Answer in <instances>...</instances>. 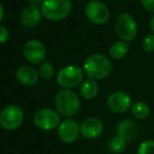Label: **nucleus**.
Returning <instances> with one entry per match:
<instances>
[{"label":"nucleus","mask_w":154,"mask_h":154,"mask_svg":"<svg viewBox=\"0 0 154 154\" xmlns=\"http://www.w3.org/2000/svg\"><path fill=\"white\" fill-rule=\"evenodd\" d=\"M97 92H99V85L94 80H85L80 86V93L85 100L94 99Z\"/></svg>","instance_id":"nucleus-16"},{"label":"nucleus","mask_w":154,"mask_h":154,"mask_svg":"<svg viewBox=\"0 0 154 154\" xmlns=\"http://www.w3.org/2000/svg\"><path fill=\"white\" fill-rule=\"evenodd\" d=\"M3 16H4V10H3V6H2V4L0 3V21L3 19Z\"/></svg>","instance_id":"nucleus-26"},{"label":"nucleus","mask_w":154,"mask_h":154,"mask_svg":"<svg viewBox=\"0 0 154 154\" xmlns=\"http://www.w3.org/2000/svg\"><path fill=\"white\" fill-rule=\"evenodd\" d=\"M132 106L131 97L127 92L116 90L111 92L107 97V107L111 112L122 114L127 112Z\"/></svg>","instance_id":"nucleus-9"},{"label":"nucleus","mask_w":154,"mask_h":154,"mask_svg":"<svg viewBox=\"0 0 154 154\" xmlns=\"http://www.w3.org/2000/svg\"><path fill=\"white\" fill-rule=\"evenodd\" d=\"M126 147H127V140L119 135L114 136L109 143V149L116 154L124 152L126 150Z\"/></svg>","instance_id":"nucleus-19"},{"label":"nucleus","mask_w":154,"mask_h":154,"mask_svg":"<svg viewBox=\"0 0 154 154\" xmlns=\"http://www.w3.org/2000/svg\"><path fill=\"white\" fill-rule=\"evenodd\" d=\"M84 73L91 80H102L110 75L111 61L103 54H92L84 62Z\"/></svg>","instance_id":"nucleus-1"},{"label":"nucleus","mask_w":154,"mask_h":154,"mask_svg":"<svg viewBox=\"0 0 154 154\" xmlns=\"http://www.w3.org/2000/svg\"><path fill=\"white\" fill-rule=\"evenodd\" d=\"M150 29H151V31L153 32V34H154V16L151 18V20H150Z\"/></svg>","instance_id":"nucleus-27"},{"label":"nucleus","mask_w":154,"mask_h":154,"mask_svg":"<svg viewBox=\"0 0 154 154\" xmlns=\"http://www.w3.org/2000/svg\"><path fill=\"white\" fill-rule=\"evenodd\" d=\"M56 107L59 114L68 118L79 112L81 103L79 97L75 91L63 88L56 94Z\"/></svg>","instance_id":"nucleus-2"},{"label":"nucleus","mask_w":154,"mask_h":154,"mask_svg":"<svg viewBox=\"0 0 154 154\" xmlns=\"http://www.w3.org/2000/svg\"><path fill=\"white\" fill-rule=\"evenodd\" d=\"M140 2L148 12L154 13V0H140Z\"/></svg>","instance_id":"nucleus-24"},{"label":"nucleus","mask_w":154,"mask_h":154,"mask_svg":"<svg viewBox=\"0 0 154 154\" xmlns=\"http://www.w3.org/2000/svg\"><path fill=\"white\" fill-rule=\"evenodd\" d=\"M23 111L19 106H6L0 112V125L5 130H16L23 123Z\"/></svg>","instance_id":"nucleus-6"},{"label":"nucleus","mask_w":154,"mask_h":154,"mask_svg":"<svg viewBox=\"0 0 154 154\" xmlns=\"http://www.w3.org/2000/svg\"><path fill=\"white\" fill-rule=\"evenodd\" d=\"M16 77L21 84L25 86H32L38 82L39 73L34 67L32 66H23L19 67L16 72Z\"/></svg>","instance_id":"nucleus-15"},{"label":"nucleus","mask_w":154,"mask_h":154,"mask_svg":"<svg viewBox=\"0 0 154 154\" xmlns=\"http://www.w3.org/2000/svg\"><path fill=\"white\" fill-rule=\"evenodd\" d=\"M140 130L136 121L131 119H125L119 123L116 127V135L123 137L127 142L134 140L140 136Z\"/></svg>","instance_id":"nucleus-13"},{"label":"nucleus","mask_w":154,"mask_h":154,"mask_svg":"<svg viewBox=\"0 0 154 154\" xmlns=\"http://www.w3.org/2000/svg\"><path fill=\"white\" fill-rule=\"evenodd\" d=\"M80 132V125L77 121L67 119L60 123L58 127V136L60 140L67 144L73 143L78 140Z\"/></svg>","instance_id":"nucleus-11"},{"label":"nucleus","mask_w":154,"mask_h":154,"mask_svg":"<svg viewBox=\"0 0 154 154\" xmlns=\"http://www.w3.org/2000/svg\"><path fill=\"white\" fill-rule=\"evenodd\" d=\"M84 81V70L75 65H68L59 70L57 75V82L64 89L77 87Z\"/></svg>","instance_id":"nucleus-4"},{"label":"nucleus","mask_w":154,"mask_h":154,"mask_svg":"<svg viewBox=\"0 0 154 154\" xmlns=\"http://www.w3.org/2000/svg\"><path fill=\"white\" fill-rule=\"evenodd\" d=\"M116 32L122 41L129 42L137 35V25L134 18L128 13H123L116 18Z\"/></svg>","instance_id":"nucleus-5"},{"label":"nucleus","mask_w":154,"mask_h":154,"mask_svg":"<svg viewBox=\"0 0 154 154\" xmlns=\"http://www.w3.org/2000/svg\"><path fill=\"white\" fill-rule=\"evenodd\" d=\"M39 73H40V75L43 79L48 80L51 78H53L54 75H55V67H54V65L51 62L46 61L40 66Z\"/></svg>","instance_id":"nucleus-20"},{"label":"nucleus","mask_w":154,"mask_h":154,"mask_svg":"<svg viewBox=\"0 0 154 154\" xmlns=\"http://www.w3.org/2000/svg\"><path fill=\"white\" fill-rule=\"evenodd\" d=\"M143 48L147 53L154 51V34H149L143 40Z\"/></svg>","instance_id":"nucleus-22"},{"label":"nucleus","mask_w":154,"mask_h":154,"mask_svg":"<svg viewBox=\"0 0 154 154\" xmlns=\"http://www.w3.org/2000/svg\"><path fill=\"white\" fill-rule=\"evenodd\" d=\"M8 31L5 26L0 24V44H3L8 40Z\"/></svg>","instance_id":"nucleus-23"},{"label":"nucleus","mask_w":154,"mask_h":154,"mask_svg":"<svg viewBox=\"0 0 154 154\" xmlns=\"http://www.w3.org/2000/svg\"><path fill=\"white\" fill-rule=\"evenodd\" d=\"M129 51V45L125 41H116L110 46L109 48V55L112 59H123L127 56Z\"/></svg>","instance_id":"nucleus-17"},{"label":"nucleus","mask_w":154,"mask_h":154,"mask_svg":"<svg viewBox=\"0 0 154 154\" xmlns=\"http://www.w3.org/2000/svg\"><path fill=\"white\" fill-rule=\"evenodd\" d=\"M104 131V124L97 118H88L80 126V132L86 140H95Z\"/></svg>","instance_id":"nucleus-12"},{"label":"nucleus","mask_w":154,"mask_h":154,"mask_svg":"<svg viewBox=\"0 0 154 154\" xmlns=\"http://www.w3.org/2000/svg\"><path fill=\"white\" fill-rule=\"evenodd\" d=\"M23 55L32 64H40L46 57V48L41 41L32 39L25 43L23 47Z\"/></svg>","instance_id":"nucleus-10"},{"label":"nucleus","mask_w":154,"mask_h":154,"mask_svg":"<svg viewBox=\"0 0 154 154\" xmlns=\"http://www.w3.org/2000/svg\"><path fill=\"white\" fill-rule=\"evenodd\" d=\"M70 0H43L40 8L42 16L48 20H62L71 12Z\"/></svg>","instance_id":"nucleus-3"},{"label":"nucleus","mask_w":154,"mask_h":154,"mask_svg":"<svg viewBox=\"0 0 154 154\" xmlns=\"http://www.w3.org/2000/svg\"><path fill=\"white\" fill-rule=\"evenodd\" d=\"M131 112L136 120H145L150 114V107L145 102L138 101L132 104Z\"/></svg>","instance_id":"nucleus-18"},{"label":"nucleus","mask_w":154,"mask_h":154,"mask_svg":"<svg viewBox=\"0 0 154 154\" xmlns=\"http://www.w3.org/2000/svg\"><path fill=\"white\" fill-rule=\"evenodd\" d=\"M42 17L41 8L38 6L27 5L21 12V23L25 27H34L39 24Z\"/></svg>","instance_id":"nucleus-14"},{"label":"nucleus","mask_w":154,"mask_h":154,"mask_svg":"<svg viewBox=\"0 0 154 154\" xmlns=\"http://www.w3.org/2000/svg\"><path fill=\"white\" fill-rule=\"evenodd\" d=\"M34 123L41 130H54L60 125V114L53 109L43 108L35 113Z\"/></svg>","instance_id":"nucleus-8"},{"label":"nucleus","mask_w":154,"mask_h":154,"mask_svg":"<svg viewBox=\"0 0 154 154\" xmlns=\"http://www.w3.org/2000/svg\"><path fill=\"white\" fill-rule=\"evenodd\" d=\"M42 2H43V0H29V5L38 6V5H41Z\"/></svg>","instance_id":"nucleus-25"},{"label":"nucleus","mask_w":154,"mask_h":154,"mask_svg":"<svg viewBox=\"0 0 154 154\" xmlns=\"http://www.w3.org/2000/svg\"><path fill=\"white\" fill-rule=\"evenodd\" d=\"M136 154H154V140H145L138 146Z\"/></svg>","instance_id":"nucleus-21"},{"label":"nucleus","mask_w":154,"mask_h":154,"mask_svg":"<svg viewBox=\"0 0 154 154\" xmlns=\"http://www.w3.org/2000/svg\"><path fill=\"white\" fill-rule=\"evenodd\" d=\"M85 15L88 20L97 25L105 24L110 16L109 8L105 3L99 0L89 1L85 6Z\"/></svg>","instance_id":"nucleus-7"}]
</instances>
